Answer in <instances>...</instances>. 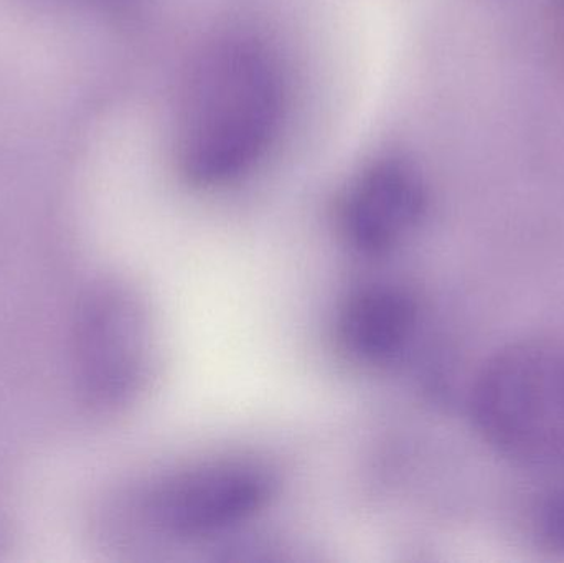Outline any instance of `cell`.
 Returning <instances> with one entry per match:
<instances>
[{"mask_svg": "<svg viewBox=\"0 0 564 563\" xmlns=\"http://www.w3.org/2000/svg\"><path fill=\"white\" fill-rule=\"evenodd\" d=\"M98 382L108 399L138 392L151 366V331L141 304L129 294L112 293L98 310Z\"/></svg>", "mask_w": 564, "mask_h": 563, "instance_id": "6", "label": "cell"}, {"mask_svg": "<svg viewBox=\"0 0 564 563\" xmlns=\"http://www.w3.org/2000/svg\"><path fill=\"white\" fill-rule=\"evenodd\" d=\"M424 212L426 192L420 177L400 162H380L348 191L341 228L355 250L383 255L413 234Z\"/></svg>", "mask_w": 564, "mask_h": 563, "instance_id": "4", "label": "cell"}, {"mask_svg": "<svg viewBox=\"0 0 564 563\" xmlns=\"http://www.w3.org/2000/svg\"><path fill=\"white\" fill-rule=\"evenodd\" d=\"M417 326V306L406 291L370 284L351 293L337 317V337L350 359L364 366H387L410 346Z\"/></svg>", "mask_w": 564, "mask_h": 563, "instance_id": "5", "label": "cell"}, {"mask_svg": "<svg viewBox=\"0 0 564 563\" xmlns=\"http://www.w3.org/2000/svg\"><path fill=\"white\" fill-rule=\"evenodd\" d=\"M536 535L550 551L564 552V488L550 492L536 511Z\"/></svg>", "mask_w": 564, "mask_h": 563, "instance_id": "7", "label": "cell"}, {"mask_svg": "<svg viewBox=\"0 0 564 563\" xmlns=\"http://www.w3.org/2000/svg\"><path fill=\"white\" fill-rule=\"evenodd\" d=\"M484 442L530 472L564 466V346L532 339L510 344L484 366L469 399Z\"/></svg>", "mask_w": 564, "mask_h": 563, "instance_id": "2", "label": "cell"}, {"mask_svg": "<svg viewBox=\"0 0 564 563\" xmlns=\"http://www.w3.org/2000/svg\"><path fill=\"white\" fill-rule=\"evenodd\" d=\"M274 491L276 478L263 462L230 456L169 476L152 492L149 512L174 538H207L253 518Z\"/></svg>", "mask_w": 564, "mask_h": 563, "instance_id": "3", "label": "cell"}, {"mask_svg": "<svg viewBox=\"0 0 564 563\" xmlns=\"http://www.w3.org/2000/svg\"><path fill=\"white\" fill-rule=\"evenodd\" d=\"M280 66L260 43L227 39L205 50L182 88L175 128L178 164L197 185H220L250 171L284 118Z\"/></svg>", "mask_w": 564, "mask_h": 563, "instance_id": "1", "label": "cell"}]
</instances>
